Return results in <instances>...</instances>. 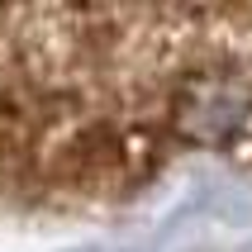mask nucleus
<instances>
[{
    "instance_id": "nucleus-1",
    "label": "nucleus",
    "mask_w": 252,
    "mask_h": 252,
    "mask_svg": "<svg viewBox=\"0 0 252 252\" xmlns=\"http://www.w3.org/2000/svg\"><path fill=\"white\" fill-rule=\"evenodd\" d=\"M162 128L181 143L252 153V76L224 57L171 76L162 91Z\"/></svg>"
}]
</instances>
